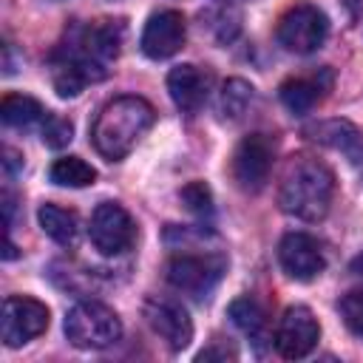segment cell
Here are the masks:
<instances>
[{
  "label": "cell",
  "instance_id": "cell-24",
  "mask_svg": "<svg viewBox=\"0 0 363 363\" xmlns=\"http://www.w3.org/2000/svg\"><path fill=\"white\" fill-rule=\"evenodd\" d=\"M340 315L346 320V326L363 337V289H352L340 298Z\"/></svg>",
  "mask_w": 363,
  "mask_h": 363
},
{
  "label": "cell",
  "instance_id": "cell-10",
  "mask_svg": "<svg viewBox=\"0 0 363 363\" xmlns=\"http://www.w3.org/2000/svg\"><path fill=\"white\" fill-rule=\"evenodd\" d=\"M142 315L147 320V326L153 329V335H159L173 352H182L190 346L193 340V320L187 315V309L170 298L162 295H150L142 306Z\"/></svg>",
  "mask_w": 363,
  "mask_h": 363
},
{
  "label": "cell",
  "instance_id": "cell-19",
  "mask_svg": "<svg viewBox=\"0 0 363 363\" xmlns=\"http://www.w3.org/2000/svg\"><path fill=\"white\" fill-rule=\"evenodd\" d=\"M0 119H3L9 128H31L34 122H43V119H45V108H43L34 96L9 94V96H3V102H0Z\"/></svg>",
  "mask_w": 363,
  "mask_h": 363
},
{
  "label": "cell",
  "instance_id": "cell-20",
  "mask_svg": "<svg viewBox=\"0 0 363 363\" xmlns=\"http://www.w3.org/2000/svg\"><path fill=\"white\" fill-rule=\"evenodd\" d=\"M94 179L96 170L79 156H62L51 164V182L60 187H88L94 184Z\"/></svg>",
  "mask_w": 363,
  "mask_h": 363
},
{
  "label": "cell",
  "instance_id": "cell-9",
  "mask_svg": "<svg viewBox=\"0 0 363 363\" xmlns=\"http://www.w3.org/2000/svg\"><path fill=\"white\" fill-rule=\"evenodd\" d=\"M48 329V306L28 295H11L3 301V343L9 349H17L34 337H40Z\"/></svg>",
  "mask_w": 363,
  "mask_h": 363
},
{
  "label": "cell",
  "instance_id": "cell-12",
  "mask_svg": "<svg viewBox=\"0 0 363 363\" xmlns=\"http://www.w3.org/2000/svg\"><path fill=\"white\" fill-rule=\"evenodd\" d=\"M278 261H281L284 272L295 281H312L326 267L323 247L309 233H286L278 244Z\"/></svg>",
  "mask_w": 363,
  "mask_h": 363
},
{
  "label": "cell",
  "instance_id": "cell-13",
  "mask_svg": "<svg viewBox=\"0 0 363 363\" xmlns=\"http://www.w3.org/2000/svg\"><path fill=\"white\" fill-rule=\"evenodd\" d=\"M184 37H187V23H184L182 11L164 9V11L150 14L139 45L150 60H167L184 45Z\"/></svg>",
  "mask_w": 363,
  "mask_h": 363
},
{
  "label": "cell",
  "instance_id": "cell-21",
  "mask_svg": "<svg viewBox=\"0 0 363 363\" xmlns=\"http://www.w3.org/2000/svg\"><path fill=\"white\" fill-rule=\"evenodd\" d=\"M252 102V85L244 79H227L218 96V113L224 119H238Z\"/></svg>",
  "mask_w": 363,
  "mask_h": 363
},
{
  "label": "cell",
  "instance_id": "cell-8",
  "mask_svg": "<svg viewBox=\"0 0 363 363\" xmlns=\"http://www.w3.org/2000/svg\"><path fill=\"white\" fill-rule=\"evenodd\" d=\"M272 159H275V142L267 133H250L238 142L233 162H230V173L233 182L244 190V193H258L272 170Z\"/></svg>",
  "mask_w": 363,
  "mask_h": 363
},
{
  "label": "cell",
  "instance_id": "cell-22",
  "mask_svg": "<svg viewBox=\"0 0 363 363\" xmlns=\"http://www.w3.org/2000/svg\"><path fill=\"white\" fill-rule=\"evenodd\" d=\"M182 201L190 213H196L199 218H207L213 216V193L204 182H190L184 190H182Z\"/></svg>",
  "mask_w": 363,
  "mask_h": 363
},
{
  "label": "cell",
  "instance_id": "cell-5",
  "mask_svg": "<svg viewBox=\"0 0 363 363\" xmlns=\"http://www.w3.org/2000/svg\"><path fill=\"white\" fill-rule=\"evenodd\" d=\"M224 272L227 258L216 252H184L167 261V284L190 298H207Z\"/></svg>",
  "mask_w": 363,
  "mask_h": 363
},
{
  "label": "cell",
  "instance_id": "cell-17",
  "mask_svg": "<svg viewBox=\"0 0 363 363\" xmlns=\"http://www.w3.org/2000/svg\"><path fill=\"white\" fill-rule=\"evenodd\" d=\"M37 221H40L43 233H45L51 241L62 244V247H71V244L77 241V235H79L77 213L68 210V207H60V204L45 201V204L37 210Z\"/></svg>",
  "mask_w": 363,
  "mask_h": 363
},
{
  "label": "cell",
  "instance_id": "cell-6",
  "mask_svg": "<svg viewBox=\"0 0 363 363\" xmlns=\"http://www.w3.org/2000/svg\"><path fill=\"white\" fill-rule=\"evenodd\" d=\"M278 43L292 54H312L323 45L329 34V17L312 3L289 6L278 20Z\"/></svg>",
  "mask_w": 363,
  "mask_h": 363
},
{
  "label": "cell",
  "instance_id": "cell-11",
  "mask_svg": "<svg viewBox=\"0 0 363 363\" xmlns=\"http://www.w3.org/2000/svg\"><path fill=\"white\" fill-rule=\"evenodd\" d=\"M318 337H320V326H318V318L312 315V309L289 306L278 320L275 349L281 357L298 360V357H306L318 346Z\"/></svg>",
  "mask_w": 363,
  "mask_h": 363
},
{
  "label": "cell",
  "instance_id": "cell-25",
  "mask_svg": "<svg viewBox=\"0 0 363 363\" xmlns=\"http://www.w3.org/2000/svg\"><path fill=\"white\" fill-rule=\"evenodd\" d=\"M349 269H352L354 275H363V252H360V255L352 261V267H349Z\"/></svg>",
  "mask_w": 363,
  "mask_h": 363
},
{
  "label": "cell",
  "instance_id": "cell-14",
  "mask_svg": "<svg viewBox=\"0 0 363 363\" xmlns=\"http://www.w3.org/2000/svg\"><path fill=\"white\" fill-rule=\"evenodd\" d=\"M167 91H170V99L173 105L187 113V116H196L204 102H207V94H210V74L199 65H176L170 74H167Z\"/></svg>",
  "mask_w": 363,
  "mask_h": 363
},
{
  "label": "cell",
  "instance_id": "cell-7",
  "mask_svg": "<svg viewBox=\"0 0 363 363\" xmlns=\"http://www.w3.org/2000/svg\"><path fill=\"white\" fill-rule=\"evenodd\" d=\"M91 244L102 255H122L136 241V224L130 213L116 201H99L88 221Z\"/></svg>",
  "mask_w": 363,
  "mask_h": 363
},
{
  "label": "cell",
  "instance_id": "cell-15",
  "mask_svg": "<svg viewBox=\"0 0 363 363\" xmlns=\"http://www.w3.org/2000/svg\"><path fill=\"white\" fill-rule=\"evenodd\" d=\"M306 136L318 145L340 150L354 167H363V130L349 119H323L306 128Z\"/></svg>",
  "mask_w": 363,
  "mask_h": 363
},
{
  "label": "cell",
  "instance_id": "cell-3",
  "mask_svg": "<svg viewBox=\"0 0 363 363\" xmlns=\"http://www.w3.org/2000/svg\"><path fill=\"white\" fill-rule=\"evenodd\" d=\"M153 119H156V113H153V105L147 99L116 96L108 105H102V111L94 119V128H91L94 147L108 162H119L150 130Z\"/></svg>",
  "mask_w": 363,
  "mask_h": 363
},
{
  "label": "cell",
  "instance_id": "cell-18",
  "mask_svg": "<svg viewBox=\"0 0 363 363\" xmlns=\"http://www.w3.org/2000/svg\"><path fill=\"white\" fill-rule=\"evenodd\" d=\"M227 315L244 332V337H250L255 346H261L267 340V315H264V309H261V303L255 298H250V295L235 298L230 303Z\"/></svg>",
  "mask_w": 363,
  "mask_h": 363
},
{
  "label": "cell",
  "instance_id": "cell-23",
  "mask_svg": "<svg viewBox=\"0 0 363 363\" xmlns=\"http://www.w3.org/2000/svg\"><path fill=\"white\" fill-rule=\"evenodd\" d=\"M71 136H74V128H71L68 119H62L57 113H45V119H43V142L48 147H65L71 142Z\"/></svg>",
  "mask_w": 363,
  "mask_h": 363
},
{
  "label": "cell",
  "instance_id": "cell-2",
  "mask_svg": "<svg viewBox=\"0 0 363 363\" xmlns=\"http://www.w3.org/2000/svg\"><path fill=\"white\" fill-rule=\"evenodd\" d=\"M335 196V173L315 156L298 153L286 162L278 184V204L301 221H320Z\"/></svg>",
  "mask_w": 363,
  "mask_h": 363
},
{
  "label": "cell",
  "instance_id": "cell-16",
  "mask_svg": "<svg viewBox=\"0 0 363 363\" xmlns=\"http://www.w3.org/2000/svg\"><path fill=\"white\" fill-rule=\"evenodd\" d=\"M332 88V71L329 68H320L315 74H306V77H289L284 85H281V102L292 111V113H309Z\"/></svg>",
  "mask_w": 363,
  "mask_h": 363
},
{
  "label": "cell",
  "instance_id": "cell-1",
  "mask_svg": "<svg viewBox=\"0 0 363 363\" xmlns=\"http://www.w3.org/2000/svg\"><path fill=\"white\" fill-rule=\"evenodd\" d=\"M122 37V20H96L88 26H77L51 60V82L57 94L77 96L88 82L102 79L108 65L119 57Z\"/></svg>",
  "mask_w": 363,
  "mask_h": 363
},
{
  "label": "cell",
  "instance_id": "cell-4",
  "mask_svg": "<svg viewBox=\"0 0 363 363\" xmlns=\"http://www.w3.org/2000/svg\"><path fill=\"white\" fill-rule=\"evenodd\" d=\"M65 337L77 349H108L122 337V320L99 301H79L65 315Z\"/></svg>",
  "mask_w": 363,
  "mask_h": 363
}]
</instances>
